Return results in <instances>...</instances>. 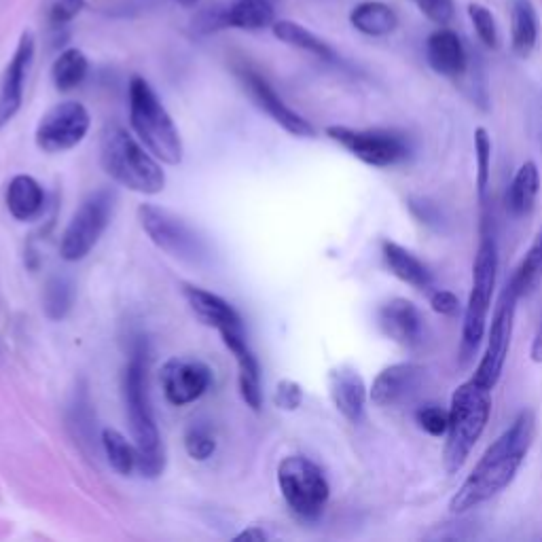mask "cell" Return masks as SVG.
I'll list each match as a JSON object with an SVG mask.
<instances>
[{
	"instance_id": "cell-11",
	"label": "cell",
	"mask_w": 542,
	"mask_h": 542,
	"mask_svg": "<svg viewBox=\"0 0 542 542\" xmlns=\"http://www.w3.org/2000/svg\"><path fill=\"white\" fill-rule=\"evenodd\" d=\"M517 301H519L517 291L511 282H507V286H504V291L498 299L496 312L492 316V327H490V333H487L485 354L473 375L479 384L487 386L490 390L496 388V384L500 382V375L504 371V365H507Z\"/></svg>"
},
{
	"instance_id": "cell-9",
	"label": "cell",
	"mask_w": 542,
	"mask_h": 542,
	"mask_svg": "<svg viewBox=\"0 0 542 542\" xmlns=\"http://www.w3.org/2000/svg\"><path fill=\"white\" fill-rule=\"evenodd\" d=\"M113 206L115 195L108 189H100L85 197L79 210L72 214L62 236L60 255L64 261H81L92 252L108 223H111Z\"/></svg>"
},
{
	"instance_id": "cell-38",
	"label": "cell",
	"mask_w": 542,
	"mask_h": 542,
	"mask_svg": "<svg viewBox=\"0 0 542 542\" xmlns=\"http://www.w3.org/2000/svg\"><path fill=\"white\" fill-rule=\"evenodd\" d=\"M430 305H432V310L441 316H458L462 307L460 299L451 291H443V288L430 293Z\"/></svg>"
},
{
	"instance_id": "cell-37",
	"label": "cell",
	"mask_w": 542,
	"mask_h": 542,
	"mask_svg": "<svg viewBox=\"0 0 542 542\" xmlns=\"http://www.w3.org/2000/svg\"><path fill=\"white\" fill-rule=\"evenodd\" d=\"M415 5L435 24L445 26L454 17V0H415Z\"/></svg>"
},
{
	"instance_id": "cell-29",
	"label": "cell",
	"mask_w": 542,
	"mask_h": 542,
	"mask_svg": "<svg viewBox=\"0 0 542 542\" xmlns=\"http://www.w3.org/2000/svg\"><path fill=\"white\" fill-rule=\"evenodd\" d=\"M102 445L106 451L108 464H111L119 475H132L134 468H138V451L136 445H132L128 439H125L121 432L106 428L102 432Z\"/></svg>"
},
{
	"instance_id": "cell-26",
	"label": "cell",
	"mask_w": 542,
	"mask_h": 542,
	"mask_svg": "<svg viewBox=\"0 0 542 542\" xmlns=\"http://www.w3.org/2000/svg\"><path fill=\"white\" fill-rule=\"evenodd\" d=\"M271 28H274L276 39H280L282 43L293 45V47L303 49V51H310V53H314V56H318L322 60H335L333 49L327 43H324L322 39H318L314 32L303 28L301 24L280 20V22H274V26H271Z\"/></svg>"
},
{
	"instance_id": "cell-10",
	"label": "cell",
	"mask_w": 542,
	"mask_h": 542,
	"mask_svg": "<svg viewBox=\"0 0 542 542\" xmlns=\"http://www.w3.org/2000/svg\"><path fill=\"white\" fill-rule=\"evenodd\" d=\"M327 136L371 168L399 166L411 153L407 140L390 130H354L346 125H331Z\"/></svg>"
},
{
	"instance_id": "cell-6",
	"label": "cell",
	"mask_w": 542,
	"mask_h": 542,
	"mask_svg": "<svg viewBox=\"0 0 542 542\" xmlns=\"http://www.w3.org/2000/svg\"><path fill=\"white\" fill-rule=\"evenodd\" d=\"M280 492L288 507L305 521H316L331 496V487L320 466L305 456H288L278 466Z\"/></svg>"
},
{
	"instance_id": "cell-7",
	"label": "cell",
	"mask_w": 542,
	"mask_h": 542,
	"mask_svg": "<svg viewBox=\"0 0 542 542\" xmlns=\"http://www.w3.org/2000/svg\"><path fill=\"white\" fill-rule=\"evenodd\" d=\"M498 276V248L492 238H483L473 265V288L464 310L462 324V352L471 356L485 335L487 314H490L492 297Z\"/></svg>"
},
{
	"instance_id": "cell-27",
	"label": "cell",
	"mask_w": 542,
	"mask_h": 542,
	"mask_svg": "<svg viewBox=\"0 0 542 542\" xmlns=\"http://www.w3.org/2000/svg\"><path fill=\"white\" fill-rule=\"evenodd\" d=\"M513 49L517 56L526 58L536 47L538 39V20L528 0H515L513 3Z\"/></svg>"
},
{
	"instance_id": "cell-25",
	"label": "cell",
	"mask_w": 542,
	"mask_h": 542,
	"mask_svg": "<svg viewBox=\"0 0 542 542\" xmlns=\"http://www.w3.org/2000/svg\"><path fill=\"white\" fill-rule=\"evenodd\" d=\"M350 22L356 30L369 36H386L390 34L396 26H399V17L396 13L382 3H365L358 5L352 15Z\"/></svg>"
},
{
	"instance_id": "cell-17",
	"label": "cell",
	"mask_w": 542,
	"mask_h": 542,
	"mask_svg": "<svg viewBox=\"0 0 542 542\" xmlns=\"http://www.w3.org/2000/svg\"><path fill=\"white\" fill-rule=\"evenodd\" d=\"M34 49L36 45L32 32H24L3 77H0V128H5L20 111L24 100V83L34 60Z\"/></svg>"
},
{
	"instance_id": "cell-36",
	"label": "cell",
	"mask_w": 542,
	"mask_h": 542,
	"mask_svg": "<svg viewBox=\"0 0 542 542\" xmlns=\"http://www.w3.org/2000/svg\"><path fill=\"white\" fill-rule=\"evenodd\" d=\"M274 401H276V407L284 411H295L303 403V388L297 382H293V379H282L276 388Z\"/></svg>"
},
{
	"instance_id": "cell-15",
	"label": "cell",
	"mask_w": 542,
	"mask_h": 542,
	"mask_svg": "<svg viewBox=\"0 0 542 542\" xmlns=\"http://www.w3.org/2000/svg\"><path fill=\"white\" fill-rule=\"evenodd\" d=\"M377 322L392 341L407 350H418L426 341V320L418 305L409 299L396 297L377 310Z\"/></svg>"
},
{
	"instance_id": "cell-23",
	"label": "cell",
	"mask_w": 542,
	"mask_h": 542,
	"mask_svg": "<svg viewBox=\"0 0 542 542\" xmlns=\"http://www.w3.org/2000/svg\"><path fill=\"white\" fill-rule=\"evenodd\" d=\"M538 193H540L538 166L534 161H526L513 176V183L507 191V208L511 210L513 216H528L536 206Z\"/></svg>"
},
{
	"instance_id": "cell-22",
	"label": "cell",
	"mask_w": 542,
	"mask_h": 542,
	"mask_svg": "<svg viewBox=\"0 0 542 542\" xmlns=\"http://www.w3.org/2000/svg\"><path fill=\"white\" fill-rule=\"evenodd\" d=\"M45 204V193L32 176H15L7 189V208L17 221H32Z\"/></svg>"
},
{
	"instance_id": "cell-19",
	"label": "cell",
	"mask_w": 542,
	"mask_h": 542,
	"mask_svg": "<svg viewBox=\"0 0 542 542\" xmlns=\"http://www.w3.org/2000/svg\"><path fill=\"white\" fill-rule=\"evenodd\" d=\"M426 56L432 70L443 77H460L466 70V51L458 34L451 30H439L426 43Z\"/></svg>"
},
{
	"instance_id": "cell-3",
	"label": "cell",
	"mask_w": 542,
	"mask_h": 542,
	"mask_svg": "<svg viewBox=\"0 0 542 542\" xmlns=\"http://www.w3.org/2000/svg\"><path fill=\"white\" fill-rule=\"evenodd\" d=\"M142 350H136L123 373V401L128 422L132 428L134 445L138 451V471L155 479L164 473L166 456L161 447V437L153 418L149 392H147V367H144Z\"/></svg>"
},
{
	"instance_id": "cell-20",
	"label": "cell",
	"mask_w": 542,
	"mask_h": 542,
	"mask_svg": "<svg viewBox=\"0 0 542 542\" xmlns=\"http://www.w3.org/2000/svg\"><path fill=\"white\" fill-rule=\"evenodd\" d=\"M382 257L390 274L399 278L401 282L418 288V291H430L432 288V274L426 263H422L411 250L396 244L392 240H382Z\"/></svg>"
},
{
	"instance_id": "cell-14",
	"label": "cell",
	"mask_w": 542,
	"mask_h": 542,
	"mask_svg": "<svg viewBox=\"0 0 542 542\" xmlns=\"http://www.w3.org/2000/svg\"><path fill=\"white\" fill-rule=\"evenodd\" d=\"M238 75L246 87L248 96L255 100V104L261 108V111H265L271 119H274L280 128H284L288 134H293L297 138H314L316 136L314 125L305 117H301L297 111H293V108L276 94V89L271 87L259 75V72L250 70V68H242V70H238Z\"/></svg>"
},
{
	"instance_id": "cell-31",
	"label": "cell",
	"mask_w": 542,
	"mask_h": 542,
	"mask_svg": "<svg viewBox=\"0 0 542 542\" xmlns=\"http://www.w3.org/2000/svg\"><path fill=\"white\" fill-rule=\"evenodd\" d=\"M475 157H477V191L483 202L492 176V138L485 128L475 130Z\"/></svg>"
},
{
	"instance_id": "cell-32",
	"label": "cell",
	"mask_w": 542,
	"mask_h": 542,
	"mask_svg": "<svg viewBox=\"0 0 542 542\" xmlns=\"http://www.w3.org/2000/svg\"><path fill=\"white\" fill-rule=\"evenodd\" d=\"M415 422L430 437H445L449 428V409H443L441 405H424L415 411Z\"/></svg>"
},
{
	"instance_id": "cell-16",
	"label": "cell",
	"mask_w": 542,
	"mask_h": 542,
	"mask_svg": "<svg viewBox=\"0 0 542 542\" xmlns=\"http://www.w3.org/2000/svg\"><path fill=\"white\" fill-rule=\"evenodd\" d=\"M426 382V367L418 363H396L379 371L371 386V401L377 407H399L411 401Z\"/></svg>"
},
{
	"instance_id": "cell-28",
	"label": "cell",
	"mask_w": 542,
	"mask_h": 542,
	"mask_svg": "<svg viewBox=\"0 0 542 542\" xmlns=\"http://www.w3.org/2000/svg\"><path fill=\"white\" fill-rule=\"evenodd\" d=\"M509 282L513 284L519 299L532 295L540 286L542 282V231L534 238L532 246L526 252V257H523V261L519 263V267L515 269V274Z\"/></svg>"
},
{
	"instance_id": "cell-35",
	"label": "cell",
	"mask_w": 542,
	"mask_h": 542,
	"mask_svg": "<svg viewBox=\"0 0 542 542\" xmlns=\"http://www.w3.org/2000/svg\"><path fill=\"white\" fill-rule=\"evenodd\" d=\"M85 9V0H53L49 7V22L51 26H64L75 20V17Z\"/></svg>"
},
{
	"instance_id": "cell-5",
	"label": "cell",
	"mask_w": 542,
	"mask_h": 542,
	"mask_svg": "<svg viewBox=\"0 0 542 542\" xmlns=\"http://www.w3.org/2000/svg\"><path fill=\"white\" fill-rule=\"evenodd\" d=\"M130 123L138 140L153 157L168 166L183 161V140L155 89L142 77L130 81Z\"/></svg>"
},
{
	"instance_id": "cell-8",
	"label": "cell",
	"mask_w": 542,
	"mask_h": 542,
	"mask_svg": "<svg viewBox=\"0 0 542 542\" xmlns=\"http://www.w3.org/2000/svg\"><path fill=\"white\" fill-rule=\"evenodd\" d=\"M138 221L151 242L159 250H164L166 255L191 265H200L206 259V246L202 238L174 212L142 204L138 208Z\"/></svg>"
},
{
	"instance_id": "cell-40",
	"label": "cell",
	"mask_w": 542,
	"mask_h": 542,
	"mask_svg": "<svg viewBox=\"0 0 542 542\" xmlns=\"http://www.w3.org/2000/svg\"><path fill=\"white\" fill-rule=\"evenodd\" d=\"M267 538V534L261 530V528H250V530H246V532H242L240 536H236V540L238 542H242V540H246V542H263Z\"/></svg>"
},
{
	"instance_id": "cell-12",
	"label": "cell",
	"mask_w": 542,
	"mask_h": 542,
	"mask_svg": "<svg viewBox=\"0 0 542 542\" xmlns=\"http://www.w3.org/2000/svg\"><path fill=\"white\" fill-rule=\"evenodd\" d=\"M89 123L92 119L81 102H60L51 106L36 125V144L45 153L70 151L87 136Z\"/></svg>"
},
{
	"instance_id": "cell-2",
	"label": "cell",
	"mask_w": 542,
	"mask_h": 542,
	"mask_svg": "<svg viewBox=\"0 0 542 542\" xmlns=\"http://www.w3.org/2000/svg\"><path fill=\"white\" fill-rule=\"evenodd\" d=\"M492 413V390L475 377L460 384L451 394L449 428L443 451V464L449 475L458 473L485 432Z\"/></svg>"
},
{
	"instance_id": "cell-1",
	"label": "cell",
	"mask_w": 542,
	"mask_h": 542,
	"mask_svg": "<svg viewBox=\"0 0 542 542\" xmlns=\"http://www.w3.org/2000/svg\"><path fill=\"white\" fill-rule=\"evenodd\" d=\"M534 437L536 418L530 409H523L513 424L487 447L471 475L464 479L460 490L451 498L449 511L464 515L507 490L517 477L521 464L526 462Z\"/></svg>"
},
{
	"instance_id": "cell-41",
	"label": "cell",
	"mask_w": 542,
	"mask_h": 542,
	"mask_svg": "<svg viewBox=\"0 0 542 542\" xmlns=\"http://www.w3.org/2000/svg\"><path fill=\"white\" fill-rule=\"evenodd\" d=\"M178 3L183 7H195L197 3H200V0H178Z\"/></svg>"
},
{
	"instance_id": "cell-34",
	"label": "cell",
	"mask_w": 542,
	"mask_h": 542,
	"mask_svg": "<svg viewBox=\"0 0 542 542\" xmlns=\"http://www.w3.org/2000/svg\"><path fill=\"white\" fill-rule=\"evenodd\" d=\"M468 15H471L473 26L479 34V39L487 45V47H496L498 45V28H496V20L494 15L487 11L481 5H471L468 7Z\"/></svg>"
},
{
	"instance_id": "cell-4",
	"label": "cell",
	"mask_w": 542,
	"mask_h": 542,
	"mask_svg": "<svg viewBox=\"0 0 542 542\" xmlns=\"http://www.w3.org/2000/svg\"><path fill=\"white\" fill-rule=\"evenodd\" d=\"M100 161L115 183L142 195H157L166 187V174L159 159L123 128L111 125L102 134Z\"/></svg>"
},
{
	"instance_id": "cell-39",
	"label": "cell",
	"mask_w": 542,
	"mask_h": 542,
	"mask_svg": "<svg viewBox=\"0 0 542 542\" xmlns=\"http://www.w3.org/2000/svg\"><path fill=\"white\" fill-rule=\"evenodd\" d=\"M530 356L534 363L542 365V318H540V324L536 329V335H534V341H532V350H530Z\"/></svg>"
},
{
	"instance_id": "cell-18",
	"label": "cell",
	"mask_w": 542,
	"mask_h": 542,
	"mask_svg": "<svg viewBox=\"0 0 542 542\" xmlns=\"http://www.w3.org/2000/svg\"><path fill=\"white\" fill-rule=\"evenodd\" d=\"M329 390L337 411L352 424L363 422L367 407V386L352 367H337L329 373Z\"/></svg>"
},
{
	"instance_id": "cell-13",
	"label": "cell",
	"mask_w": 542,
	"mask_h": 542,
	"mask_svg": "<svg viewBox=\"0 0 542 542\" xmlns=\"http://www.w3.org/2000/svg\"><path fill=\"white\" fill-rule=\"evenodd\" d=\"M159 382L166 399L176 407H183L195 403L210 388L212 371L197 358L174 356L161 367Z\"/></svg>"
},
{
	"instance_id": "cell-24",
	"label": "cell",
	"mask_w": 542,
	"mask_h": 542,
	"mask_svg": "<svg viewBox=\"0 0 542 542\" xmlns=\"http://www.w3.org/2000/svg\"><path fill=\"white\" fill-rule=\"evenodd\" d=\"M87 70L89 62L85 58V53L81 49L70 47L62 51L51 66L53 85H56L60 92H72V89H77L85 81Z\"/></svg>"
},
{
	"instance_id": "cell-33",
	"label": "cell",
	"mask_w": 542,
	"mask_h": 542,
	"mask_svg": "<svg viewBox=\"0 0 542 542\" xmlns=\"http://www.w3.org/2000/svg\"><path fill=\"white\" fill-rule=\"evenodd\" d=\"M185 447H187V454L193 458V460H208L214 449H216V441H214V435L210 432L208 426L204 424H193L187 435H185Z\"/></svg>"
},
{
	"instance_id": "cell-21",
	"label": "cell",
	"mask_w": 542,
	"mask_h": 542,
	"mask_svg": "<svg viewBox=\"0 0 542 542\" xmlns=\"http://www.w3.org/2000/svg\"><path fill=\"white\" fill-rule=\"evenodd\" d=\"M274 22L276 13L269 0H233L219 17H214V26L238 30H263L274 26Z\"/></svg>"
},
{
	"instance_id": "cell-30",
	"label": "cell",
	"mask_w": 542,
	"mask_h": 542,
	"mask_svg": "<svg viewBox=\"0 0 542 542\" xmlns=\"http://www.w3.org/2000/svg\"><path fill=\"white\" fill-rule=\"evenodd\" d=\"M72 307V284L62 278H49L43 293V310L51 320H62Z\"/></svg>"
}]
</instances>
